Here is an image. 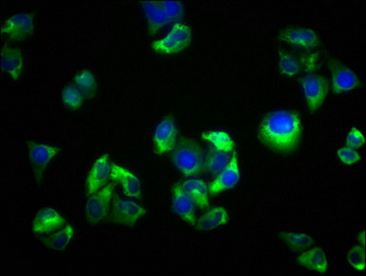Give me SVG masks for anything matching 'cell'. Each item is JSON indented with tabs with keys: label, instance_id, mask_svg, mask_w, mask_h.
Listing matches in <instances>:
<instances>
[{
	"label": "cell",
	"instance_id": "2e32d148",
	"mask_svg": "<svg viewBox=\"0 0 366 276\" xmlns=\"http://www.w3.org/2000/svg\"><path fill=\"white\" fill-rule=\"evenodd\" d=\"M173 208L186 223L196 225V205L183 190L181 184L173 186Z\"/></svg>",
	"mask_w": 366,
	"mask_h": 276
},
{
	"label": "cell",
	"instance_id": "9c48e42d",
	"mask_svg": "<svg viewBox=\"0 0 366 276\" xmlns=\"http://www.w3.org/2000/svg\"><path fill=\"white\" fill-rule=\"evenodd\" d=\"M34 27V18L31 14L19 13L6 20L1 31L8 40L19 42L30 36Z\"/></svg>",
	"mask_w": 366,
	"mask_h": 276
},
{
	"label": "cell",
	"instance_id": "7a4b0ae2",
	"mask_svg": "<svg viewBox=\"0 0 366 276\" xmlns=\"http://www.w3.org/2000/svg\"><path fill=\"white\" fill-rule=\"evenodd\" d=\"M175 167L186 177L201 174L205 168V156L201 146L191 138H181L173 150Z\"/></svg>",
	"mask_w": 366,
	"mask_h": 276
},
{
	"label": "cell",
	"instance_id": "603a6c76",
	"mask_svg": "<svg viewBox=\"0 0 366 276\" xmlns=\"http://www.w3.org/2000/svg\"><path fill=\"white\" fill-rule=\"evenodd\" d=\"M74 234L75 231L72 226L66 225L54 234L43 238L42 242L49 249L61 252L68 246L71 240L73 239Z\"/></svg>",
	"mask_w": 366,
	"mask_h": 276
},
{
	"label": "cell",
	"instance_id": "ac0fdd59",
	"mask_svg": "<svg viewBox=\"0 0 366 276\" xmlns=\"http://www.w3.org/2000/svg\"><path fill=\"white\" fill-rule=\"evenodd\" d=\"M1 68L14 80H18L23 68V57L19 48L4 45L1 52Z\"/></svg>",
	"mask_w": 366,
	"mask_h": 276
},
{
	"label": "cell",
	"instance_id": "5bb4252c",
	"mask_svg": "<svg viewBox=\"0 0 366 276\" xmlns=\"http://www.w3.org/2000/svg\"><path fill=\"white\" fill-rule=\"evenodd\" d=\"M66 225V220L57 211L43 208L34 217L31 229L34 233L49 234L59 231Z\"/></svg>",
	"mask_w": 366,
	"mask_h": 276
},
{
	"label": "cell",
	"instance_id": "83f0119b",
	"mask_svg": "<svg viewBox=\"0 0 366 276\" xmlns=\"http://www.w3.org/2000/svg\"><path fill=\"white\" fill-rule=\"evenodd\" d=\"M85 97L75 85L66 87L62 93V101L68 109L77 110L82 106Z\"/></svg>",
	"mask_w": 366,
	"mask_h": 276
},
{
	"label": "cell",
	"instance_id": "d6986e66",
	"mask_svg": "<svg viewBox=\"0 0 366 276\" xmlns=\"http://www.w3.org/2000/svg\"><path fill=\"white\" fill-rule=\"evenodd\" d=\"M298 263L301 266L306 267L314 272L321 273V274H325L329 269L326 254L319 247H314V248L301 252L298 257Z\"/></svg>",
	"mask_w": 366,
	"mask_h": 276
},
{
	"label": "cell",
	"instance_id": "8fae6325",
	"mask_svg": "<svg viewBox=\"0 0 366 276\" xmlns=\"http://www.w3.org/2000/svg\"><path fill=\"white\" fill-rule=\"evenodd\" d=\"M110 179L123 189L124 196L129 198L140 200L142 189L140 181L135 174L122 166L110 164Z\"/></svg>",
	"mask_w": 366,
	"mask_h": 276
},
{
	"label": "cell",
	"instance_id": "44dd1931",
	"mask_svg": "<svg viewBox=\"0 0 366 276\" xmlns=\"http://www.w3.org/2000/svg\"><path fill=\"white\" fill-rule=\"evenodd\" d=\"M228 211L222 206L209 208L196 220V228L200 231H212L228 222Z\"/></svg>",
	"mask_w": 366,
	"mask_h": 276
},
{
	"label": "cell",
	"instance_id": "484cf974",
	"mask_svg": "<svg viewBox=\"0 0 366 276\" xmlns=\"http://www.w3.org/2000/svg\"><path fill=\"white\" fill-rule=\"evenodd\" d=\"M281 238L292 251L296 252L307 251L315 243L312 236L305 233H283Z\"/></svg>",
	"mask_w": 366,
	"mask_h": 276
},
{
	"label": "cell",
	"instance_id": "277c9868",
	"mask_svg": "<svg viewBox=\"0 0 366 276\" xmlns=\"http://www.w3.org/2000/svg\"><path fill=\"white\" fill-rule=\"evenodd\" d=\"M115 194V182H110L89 196L85 208L86 219L98 224L109 217L110 203Z\"/></svg>",
	"mask_w": 366,
	"mask_h": 276
},
{
	"label": "cell",
	"instance_id": "30bf717a",
	"mask_svg": "<svg viewBox=\"0 0 366 276\" xmlns=\"http://www.w3.org/2000/svg\"><path fill=\"white\" fill-rule=\"evenodd\" d=\"M240 179V165H238L237 153L234 151L228 164L209 185V194L217 196V194L223 193V191L230 190L231 188L237 184Z\"/></svg>",
	"mask_w": 366,
	"mask_h": 276
},
{
	"label": "cell",
	"instance_id": "5b68a950",
	"mask_svg": "<svg viewBox=\"0 0 366 276\" xmlns=\"http://www.w3.org/2000/svg\"><path fill=\"white\" fill-rule=\"evenodd\" d=\"M191 42V31L184 23H176L163 39L152 43L154 51L165 55H175L187 48Z\"/></svg>",
	"mask_w": 366,
	"mask_h": 276
},
{
	"label": "cell",
	"instance_id": "3957f363",
	"mask_svg": "<svg viewBox=\"0 0 366 276\" xmlns=\"http://www.w3.org/2000/svg\"><path fill=\"white\" fill-rule=\"evenodd\" d=\"M146 214V209L130 200L122 198L117 194H113L110 203L109 219L117 225L133 226Z\"/></svg>",
	"mask_w": 366,
	"mask_h": 276
},
{
	"label": "cell",
	"instance_id": "cb8c5ba5",
	"mask_svg": "<svg viewBox=\"0 0 366 276\" xmlns=\"http://www.w3.org/2000/svg\"><path fill=\"white\" fill-rule=\"evenodd\" d=\"M202 138L209 142L217 150L232 154L235 150V142L230 135L224 131H210L203 133Z\"/></svg>",
	"mask_w": 366,
	"mask_h": 276
},
{
	"label": "cell",
	"instance_id": "7c38bea8",
	"mask_svg": "<svg viewBox=\"0 0 366 276\" xmlns=\"http://www.w3.org/2000/svg\"><path fill=\"white\" fill-rule=\"evenodd\" d=\"M330 65L331 87L334 93L339 94L358 88L360 85L358 78L350 68L334 60L331 61Z\"/></svg>",
	"mask_w": 366,
	"mask_h": 276
},
{
	"label": "cell",
	"instance_id": "f1b7e54d",
	"mask_svg": "<svg viewBox=\"0 0 366 276\" xmlns=\"http://www.w3.org/2000/svg\"><path fill=\"white\" fill-rule=\"evenodd\" d=\"M161 3V7L163 8L166 15L168 20V23H180L181 22L183 14H184V8L181 2L178 1H162Z\"/></svg>",
	"mask_w": 366,
	"mask_h": 276
},
{
	"label": "cell",
	"instance_id": "6da1fadb",
	"mask_svg": "<svg viewBox=\"0 0 366 276\" xmlns=\"http://www.w3.org/2000/svg\"><path fill=\"white\" fill-rule=\"evenodd\" d=\"M302 122L295 112L276 110L261 122L258 138L270 150L279 154L295 152L300 143Z\"/></svg>",
	"mask_w": 366,
	"mask_h": 276
},
{
	"label": "cell",
	"instance_id": "8992f818",
	"mask_svg": "<svg viewBox=\"0 0 366 276\" xmlns=\"http://www.w3.org/2000/svg\"><path fill=\"white\" fill-rule=\"evenodd\" d=\"M300 84L310 112H316L329 92V81L323 75L309 73L300 78Z\"/></svg>",
	"mask_w": 366,
	"mask_h": 276
},
{
	"label": "cell",
	"instance_id": "f546056e",
	"mask_svg": "<svg viewBox=\"0 0 366 276\" xmlns=\"http://www.w3.org/2000/svg\"><path fill=\"white\" fill-rule=\"evenodd\" d=\"M347 261L354 270L358 272L365 269V249L363 246H356L350 249L347 254Z\"/></svg>",
	"mask_w": 366,
	"mask_h": 276
},
{
	"label": "cell",
	"instance_id": "9a60e30c",
	"mask_svg": "<svg viewBox=\"0 0 366 276\" xmlns=\"http://www.w3.org/2000/svg\"><path fill=\"white\" fill-rule=\"evenodd\" d=\"M278 39L304 49L316 48L319 45L318 34L306 28L287 29L278 34Z\"/></svg>",
	"mask_w": 366,
	"mask_h": 276
},
{
	"label": "cell",
	"instance_id": "ffe728a7",
	"mask_svg": "<svg viewBox=\"0 0 366 276\" xmlns=\"http://www.w3.org/2000/svg\"><path fill=\"white\" fill-rule=\"evenodd\" d=\"M182 187L187 196L190 197L191 201L197 208L207 209L210 205L209 202V186L203 180H188L181 182Z\"/></svg>",
	"mask_w": 366,
	"mask_h": 276
},
{
	"label": "cell",
	"instance_id": "52a82bcc",
	"mask_svg": "<svg viewBox=\"0 0 366 276\" xmlns=\"http://www.w3.org/2000/svg\"><path fill=\"white\" fill-rule=\"evenodd\" d=\"M178 142V129L174 119L168 116L158 124L154 135L155 151L159 155L173 152Z\"/></svg>",
	"mask_w": 366,
	"mask_h": 276
},
{
	"label": "cell",
	"instance_id": "d6a6232c",
	"mask_svg": "<svg viewBox=\"0 0 366 276\" xmlns=\"http://www.w3.org/2000/svg\"><path fill=\"white\" fill-rule=\"evenodd\" d=\"M361 235L362 238L361 237H359V239H360V241H361L363 245H364L365 247V231L363 232V233L360 234Z\"/></svg>",
	"mask_w": 366,
	"mask_h": 276
},
{
	"label": "cell",
	"instance_id": "7402d4cb",
	"mask_svg": "<svg viewBox=\"0 0 366 276\" xmlns=\"http://www.w3.org/2000/svg\"><path fill=\"white\" fill-rule=\"evenodd\" d=\"M143 8L147 17L148 31L150 36H155L168 24L167 15L159 2H144Z\"/></svg>",
	"mask_w": 366,
	"mask_h": 276
},
{
	"label": "cell",
	"instance_id": "ba28073f",
	"mask_svg": "<svg viewBox=\"0 0 366 276\" xmlns=\"http://www.w3.org/2000/svg\"><path fill=\"white\" fill-rule=\"evenodd\" d=\"M27 146L34 175L40 180L49 164L60 153L61 150L57 147L36 143V142H28Z\"/></svg>",
	"mask_w": 366,
	"mask_h": 276
},
{
	"label": "cell",
	"instance_id": "4316f807",
	"mask_svg": "<svg viewBox=\"0 0 366 276\" xmlns=\"http://www.w3.org/2000/svg\"><path fill=\"white\" fill-rule=\"evenodd\" d=\"M74 85L78 87V89H80L84 97L88 99V100H92L94 97L96 93V78L94 75L92 73L89 71H83L80 72L75 77Z\"/></svg>",
	"mask_w": 366,
	"mask_h": 276
},
{
	"label": "cell",
	"instance_id": "4fadbf2b",
	"mask_svg": "<svg viewBox=\"0 0 366 276\" xmlns=\"http://www.w3.org/2000/svg\"><path fill=\"white\" fill-rule=\"evenodd\" d=\"M109 155L101 156L97 159L92 170H89L88 177L86 180V196H91L96 191L104 187L107 184V181L110 179Z\"/></svg>",
	"mask_w": 366,
	"mask_h": 276
},
{
	"label": "cell",
	"instance_id": "d4e9b609",
	"mask_svg": "<svg viewBox=\"0 0 366 276\" xmlns=\"http://www.w3.org/2000/svg\"><path fill=\"white\" fill-rule=\"evenodd\" d=\"M230 159L229 153L224 152L214 147L211 148L207 155L205 156V170H207V173H210L212 176H217L226 167Z\"/></svg>",
	"mask_w": 366,
	"mask_h": 276
},
{
	"label": "cell",
	"instance_id": "4dcf8cb0",
	"mask_svg": "<svg viewBox=\"0 0 366 276\" xmlns=\"http://www.w3.org/2000/svg\"><path fill=\"white\" fill-rule=\"evenodd\" d=\"M339 161L346 165H353L357 164L361 159V156L353 148L344 147L337 153Z\"/></svg>",
	"mask_w": 366,
	"mask_h": 276
},
{
	"label": "cell",
	"instance_id": "1f68e13d",
	"mask_svg": "<svg viewBox=\"0 0 366 276\" xmlns=\"http://www.w3.org/2000/svg\"><path fill=\"white\" fill-rule=\"evenodd\" d=\"M364 144L365 136L363 135L361 131L357 129H351L346 138L347 147L356 150V148L364 146Z\"/></svg>",
	"mask_w": 366,
	"mask_h": 276
},
{
	"label": "cell",
	"instance_id": "e0dca14e",
	"mask_svg": "<svg viewBox=\"0 0 366 276\" xmlns=\"http://www.w3.org/2000/svg\"><path fill=\"white\" fill-rule=\"evenodd\" d=\"M312 59V57H298V55L284 53H279V69L284 75L287 78H295L304 71L305 68H313L315 63H307V60Z\"/></svg>",
	"mask_w": 366,
	"mask_h": 276
}]
</instances>
